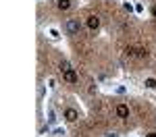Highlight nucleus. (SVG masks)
Masks as SVG:
<instances>
[{
  "instance_id": "obj_5",
  "label": "nucleus",
  "mask_w": 156,
  "mask_h": 137,
  "mask_svg": "<svg viewBox=\"0 0 156 137\" xmlns=\"http://www.w3.org/2000/svg\"><path fill=\"white\" fill-rule=\"evenodd\" d=\"M65 118H67L69 123H75V121H77V110H75V108H67V110H65Z\"/></svg>"
},
{
  "instance_id": "obj_9",
  "label": "nucleus",
  "mask_w": 156,
  "mask_h": 137,
  "mask_svg": "<svg viewBox=\"0 0 156 137\" xmlns=\"http://www.w3.org/2000/svg\"><path fill=\"white\" fill-rule=\"evenodd\" d=\"M69 69H71V64H69L67 60H62V62H60V73H65V71H69Z\"/></svg>"
},
{
  "instance_id": "obj_11",
  "label": "nucleus",
  "mask_w": 156,
  "mask_h": 137,
  "mask_svg": "<svg viewBox=\"0 0 156 137\" xmlns=\"http://www.w3.org/2000/svg\"><path fill=\"white\" fill-rule=\"evenodd\" d=\"M152 15H154V17H156V6H154V9H152Z\"/></svg>"
},
{
  "instance_id": "obj_4",
  "label": "nucleus",
  "mask_w": 156,
  "mask_h": 137,
  "mask_svg": "<svg viewBox=\"0 0 156 137\" xmlns=\"http://www.w3.org/2000/svg\"><path fill=\"white\" fill-rule=\"evenodd\" d=\"M87 27H90V29H92V31H94V29H98V27H100V19H98L96 15H90V17H87Z\"/></svg>"
},
{
  "instance_id": "obj_1",
  "label": "nucleus",
  "mask_w": 156,
  "mask_h": 137,
  "mask_svg": "<svg viewBox=\"0 0 156 137\" xmlns=\"http://www.w3.org/2000/svg\"><path fill=\"white\" fill-rule=\"evenodd\" d=\"M127 56H133V58H146L148 56V50L144 46H127Z\"/></svg>"
},
{
  "instance_id": "obj_8",
  "label": "nucleus",
  "mask_w": 156,
  "mask_h": 137,
  "mask_svg": "<svg viewBox=\"0 0 156 137\" xmlns=\"http://www.w3.org/2000/svg\"><path fill=\"white\" fill-rule=\"evenodd\" d=\"M146 87L154 89V87H156V79H152V77H150V79H146Z\"/></svg>"
},
{
  "instance_id": "obj_2",
  "label": "nucleus",
  "mask_w": 156,
  "mask_h": 137,
  "mask_svg": "<svg viewBox=\"0 0 156 137\" xmlns=\"http://www.w3.org/2000/svg\"><path fill=\"white\" fill-rule=\"evenodd\" d=\"M79 29H81V23L77 19H69L67 21V31L69 33H79Z\"/></svg>"
},
{
  "instance_id": "obj_7",
  "label": "nucleus",
  "mask_w": 156,
  "mask_h": 137,
  "mask_svg": "<svg viewBox=\"0 0 156 137\" xmlns=\"http://www.w3.org/2000/svg\"><path fill=\"white\" fill-rule=\"evenodd\" d=\"M71 9V2L69 0H60L58 2V11H69Z\"/></svg>"
},
{
  "instance_id": "obj_6",
  "label": "nucleus",
  "mask_w": 156,
  "mask_h": 137,
  "mask_svg": "<svg viewBox=\"0 0 156 137\" xmlns=\"http://www.w3.org/2000/svg\"><path fill=\"white\" fill-rule=\"evenodd\" d=\"M117 116H121V118H127V116H129V108H127L125 104H119V106H117Z\"/></svg>"
},
{
  "instance_id": "obj_12",
  "label": "nucleus",
  "mask_w": 156,
  "mask_h": 137,
  "mask_svg": "<svg viewBox=\"0 0 156 137\" xmlns=\"http://www.w3.org/2000/svg\"><path fill=\"white\" fill-rule=\"evenodd\" d=\"M58 2H60V0H58Z\"/></svg>"
},
{
  "instance_id": "obj_3",
  "label": "nucleus",
  "mask_w": 156,
  "mask_h": 137,
  "mask_svg": "<svg viewBox=\"0 0 156 137\" xmlns=\"http://www.w3.org/2000/svg\"><path fill=\"white\" fill-rule=\"evenodd\" d=\"M62 77H65V81H69V83H77V73H75V69L65 71V73H62Z\"/></svg>"
},
{
  "instance_id": "obj_10",
  "label": "nucleus",
  "mask_w": 156,
  "mask_h": 137,
  "mask_svg": "<svg viewBox=\"0 0 156 137\" xmlns=\"http://www.w3.org/2000/svg\"><path fill=\"white\" fill-rule=\"evenodd\" d=\"M146 137H156V133H148V135H146Z\"/></svg>"
}]
</instances>
